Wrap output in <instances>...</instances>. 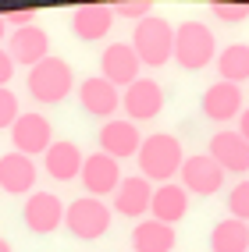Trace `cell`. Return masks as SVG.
<instances>
[{"instance_id":"obj_11","label":"cell","mask_w":249,"mask_h":252,"mask_svg":"<svg viewBox=\"0 0 249 252\" xmlns=\"http://www.w3.org/2000/svg\"><path fill=\"white\" fill-rule=\"evenodd\" d=\"M121 107H125L132 125H136V121H153V117L164 110V89L157 86L153 78H139V82H132V86L125 89Z\"/></svg>"},{"instance_id":"obj_12","label":"cell","mask_w":249,"mask_h":252,"mask_svg":"<svg viewBox=\"0 0 249 252\" xmlns=\"http://www.w3.org/2000/svg\"><path fill=\"white\" fill-rule=\"evenodd\" d=\"M139 146H142V135L128 117H110V121H104V128H100V153H107L114 160L139 157Z\"/></svg>"},{"instance_id":"obj_13","label":"cell","mask_w":249,"mask_h":252,"mask_svg":"<svg viewBox=\"0 0 249 252\" xmlns=\"http://www.w3.org/2000/svg\"><path fill=\"white\" fill-rule=\"evenodd\" d=\"M210 160L217 163L224 174H246L249 171V142L239 131L224 128L210 139Z\"/></svg>"},{"instance_id":"obj_1","label":"cell","mask_w":249,"mask_h":252,"mask_svg":"<svg viewBox=\"0 0 249 252\" xmlns=\"http://www.w3.org/2000/svg\"><path fill=\"white\" fill-rule=\"evenodd\" d=\"M181 163H185V153H181V142L171 135V131H153L149 139H142L139 146V171L146 181H160L168 185Z\"/></svg>"},{"instance_id":"obj_20","label":"cell","mask_w":249,"mask_h":252,"mask_svg":"<svg viewBox=\"0 0 249 252\" xmlns=\"http://www.w3.org/2000/svg\"><path fill=\"white\" fill-rule=\"evenodd\" d=\"M110 25H114V11L107 4H82L71 14V32L78 39H86V43L104 39L110 32Z\"/></svg>"},{"instance_id":"obj_3","label":"cell","mask_w":249,"mask_h":252,"mask_svg":"<svg viewBox=\"0 0 249 252\" xmlns=\"http://www.w3.org/2000/svg\"><path fill=\"white\" fill-rule=\"evenodd\" d=\"M175 61L185 71H203L207 64H213L217 61L213 29H207L203 22H181L175 29Z\"/></svg>"},{"instance_id":"obj_30","label":"cell","mask_w":249,"mask_h":252,"mask_svg":"<svg viewBox=\"0 0 249 252\" xmlns=\"http://www.w3.org/2000/svg\"><path fill=\"white\" fill-rule=\"evenodd\" d=\"M11 75H14V61H11V54H7V50L0 46V89H7Z\"/></svg>"},{"instance_id":"obj_14","label":"cell","mask_w":249,"mask_h":252,"mask_svg":"<svg viewBox=\"0 0 249 252\" xmlns=\"http://www.w3.org/2000/svg\"><path fill=\"white\" fill-rule=\"evenodd\" d=\"M7 54H11L14 64H25V68L32 71L39 61L50 57V36H46V29H39V25L14 29L11 32V43H7Z\"/></svg>"},{"instance_id":"obj_28","label":"cell","mask_w":249,"mask_h":252,"mask_svg":"<svg viewBox=\"0 0 249 252\" xmlns=\"http://www.w3.org/2000/svg\"><path fill=\"white\" fill-rule=\"evenodd\" d=\"M210 11H213V18H221L228 25H239L249 18V4H213Z\"/></svg>"},{"instance_id":"obj_17","label":"cell","mask_w":249,"mask_h":252,"mask_svg":"<svg viewBox=\"0 0 249 252\" xmlns=\"http://www.w3.org/2000/svg\"><path fill=\"white\" fill-rule=\"evenodd\" d=\"M78 103H82V110L93 114V117H110L114 110L121 107V93L114 89L107 78L93 75V78H86L78 86Z\"/></svg>"},{"instance_id":"obj_25","label":"cell","mask_w":249,"mask_h":252,"mask_svg":"<svg viewBox=\"0 0 249 252\" xmlns=\"http://www.w3.org/2000/svg\"><path fill=\"white\" fill-rule=\"evenodd\" d=\"M228 210H231V217H235V220L249 224V178H242L235 189L228 192Z\"/></svg>"},{"instance_id":"obj_9","label":"cell","mask_w":249,"mask_h":252,"mask_svg":"<svg viewBox=\"0 0 249 252\" xmlns=\"http://www.w3.org/2000/svg\"><path fill=\"white\" fill-rule=\"evenodd\" d=\"M82 185L93 199H104V195H114L121 185V163L107 157V153H89L86 163H82Z\"/></svg>"},{"instance_id":"obj_22","label":"cell","mask_w":249,"mask_h":252,"mask_svg":"<svg viewBox=\"0 0 249 252\" xmlns=\"http://www.w3.org/2000/svg\"><path fill=\"white\" fill-rule=\"evenodd\" d=\"M43 163H46V174L54 181H71L82 174V163H86V157H82V149L75 142H54L43 153Z\"/></svg>"},{"instance_id":"obj_29","label":"cell","mask_w":249,"mask_h":252,"mask_svg":"<svg viewBox=\"0 0 249 252\" xmlns=\"http://www.w3.org/2000/svg\"><path fill=\"white\" fill-rule=\"evenodd\" d=\"M4 22H7V29H29V25H36V11H7Z\"/></svg>"},{"instance_id":"obj_16","label":"cell","mask_w":249,"mask_h":252,"mask_svg":"<svg viewBox=\"0 0 249 252\" xmlns=\"http://www.w3.org/2000/svg\"><path fill=\"white\" fill-rule=\"evenodd\" d=\"M36 163H32V157H22V153H4L0 157V189H4L7 195H29L32 189H36Z\"/></svg>"},{"instance_id":"obj_31","label":"cell","mask_w":249,"mask_h":252,"mask_svg":"<svg viewBox=\"0 0 249 252\" xmlns=\"http://www.w3.org/2000/svg\"><path fill=\"white\" fill-rule=\"evenodd\" d=\"M239 135L249 142V107H242V114H239Z\"/></svg>"},{"instance_id":"obj_10","label":"cell","mask_w":249,"mask_h":252,"mask_svg":"<svg viewBox=\"0 0 249 252\" xmlns=\"http://www.w3.org/2000/svg\"><path fill=\"white\" fill-rule=\"evenodd\" d=\"M64 206L61 199L54 192H32L25 199V206H22V220L29 231H36V234H50V231H57L64 224Z\"/></svg>"},{"instance_id":"obj_8","label":"cell","mask_w":249,"mask_h":252,"mask_svg":"<svg viewBox=\"0 0 249 252\" xmlns=\"http://www.w3.org/2000/svg\"><path fill=\"white\" fill-rule=\"evenodd\" d=\"M139 57L136 50H132V43H110L104 54H100V78H107L114 89L118 86H132V82H139Z\"/></svg>"},{"instance_id":"obj_18","label":"cell","mask_w":249,"mask_h":252,"mask_svg":"<svg viewBox=\"0 0 249 252\" xmlns=\"http://www.w3.org/2000/svg\"><path fill=\"white\" fill-rule=\"evenodd\" d=\"M149 213H153V220L175 227L178 220H185V213H189V192L181 189V185H175V181L157 185V189H153V203H149Z\"/></svg>"},{"instance_id":"obj_21","label":"cell","mask_w":249,"mask_h":252,"mask_svg":"<svg viewBox=\"0 0 249 252\" xmlns=\"http://www.w3.org/2000/svg\"><path fill=\"white\" fill-rule=\"evenodd\" d=\"M175 245H178L175 227L153 220V217L132 227V252H175Z\"/></svg>"},{"instance_id":"obj_33","label":"cell","mask_w":249,"mask_h":252,"mask_svg":"<svg viewBox=\"0 0 249 252\" xmlns=\"http://www.w3.org/2000/svg\"><path fill=\"white\" fill-rule=\"evenodd\" d=\"M4 32H7V22H4V14H0V39H4Z\"/></svg>"},{"instance_id":"obj_5","label":"cell","mask_w":249,"mask_h":252,"mask_svg":"<svg viewBox=\"0 0 249 252\" xmlns=\"http://www.w3.org/2000/svg\"><path fill=\"white\" fill-rule=\"evenodd\" d=\"M110 206L104 203V199H93V195H82L75 199V203L64 210V227H68L78 242H96L104 238V234L110 231Z\"/></svg>"},{"instance_id":"obj_7","label":"cell","mask_w":249,"mask_h":252,"mask_svg":"<svg viewBox=\"0 0 249 252\" xmlns=\"http://www.w3.org/2000/svg\"><path fill=\"white\" fill-rule=\"evenodd\" d=\"M178 174H181V189L192 192V195H217L221 185H224V171L210 160V153L185 157Z\"/></svg>"},{"instance_id":"obj_15","label":"cell","mask_w":249,"mask_h":252,"mask_svg":"<svg viewBox=\"0 0 249 252\" xmlns=\"http://www.w3.org/2000/svg\"><path fill=\"white\" fill-rule=\"evenodd\" d=\"M149 203H153V185L142 174L121 178L118 192H114V213L128 217V220H139L142 213H149Z\"/></svg>"},{"instance_id":"obj_27","label":"cell","mask_w":249,"mask_h":252,"mask_svg":"<svg viewBox=\"0 0 249 252\" xmlns=\"http://www.w3.org/2000/svg\"><path fill=\"white\" fill-rule=\"evenodd\" d=\"M18 117H22V110H18V96H14L11 89H0V131L11 128Z\"/></svg>"},{"instance_id":"obj_2","label":"cell","mask_w":249,"mask_h":252,"mask_svg":"<svg viewBox=\"0 0 249 252\" xmlns=\"http://www.w3.org/2000/svg\"><path fill=\"white\" fill-rule=\"evenodd\" d=\"M132 50H136L139 64L146 68H164L175 57V29L168 18L160 14H149L132 29Z\"/></svg>"},{"instance_id":"obj_6","label":"cell","mask_w":249,"mask_h":252,"mask_svg":"<svg viewBox=\"0 0 249 252\" xmlns=\"http://www.w3.org/2000/svg\"><path fill=\"white\" fill-rule=\"evenodd\" d=\"M11 142H14V153H22V157L46 153L54 146V125L43 114H22L11 125Z\"/></svg>"},{"instance_id":"obj_23","label":"cell","mask_w":249,"mask_h":252,"mask_svg":"<svg viewBox=\"0 0 249 252\" xmlns=\"http://www.w3.org/2000/svg\"><path fill=\"white\" fill-rule=\"evenodd\" d=\"M249 249V224L224 217L210 231V252H246Z\"/></svg>"},{"instance_id":"obj_32","label":"cell","mask_w":249,"mask_h":252,"mask_svg":"<svg viewBox=\"0 0 249 252\" xmlns=\"http://www.w3.org/2000/svg\"><path fill=\"white\" fill-rule=\"evenodd\" d=\"M0 252H11V242L7 238H0Z\"/></svg>"},{"instance_id":"obj_4","label":"cell","mask_w":249,"mask_h":252,"mask_svg":"<svg viewBox=\"0 0 249 252\" xmlns=\"http://www.w3.org/2000/svg\"><path fill=\"white\" fill-rule=\"evenodd\" d=\"M71 89H75V71L61 57H46L29 71V93L39 103H61V99H68Z\"/></svg>"},{"instance_id":"obj_19","label":"cell","mask_w":249,"mask_h":252,"mask_svg":"<svg viewBox=\"0 0 249 252\" xmlns=\"http://www.w3.org/2000/svg\"><path fill=\"white\" fill-rule=\"evenodd\" d=\"M203 114L210 117V121H231V117H239L242 114V89L217 78L203 93Z\"/></svg>"},{"instance_id":"obj_26","label":"cell","mask_w":249,"mask_h":252,"mask_svg":"<svg viewBox=\"0 0 249 252\" xmlns=\"http://www.w3.org/2000/svg\"><path fill=\"white\" fill-rule=\"evenodd\" d=\"M110 11H114V18H132V22L139 25L142 18L153 14V4H149V0H132V4H114Z\"/></svg>"},{"instance_id":"obj_24","label":"cell","mask_w":249,"mask_h":252,"mask_svg":"<svg viewBox=\"0 0 249 252\" xmlns=\"http://www.w3.org/2000/svg\"><path fill=\"white\" fill-rule=\"evenodd\" d=\"M217 75L221 82H249V43H228L217 54Z\"/></svg>"}]
</instances>
